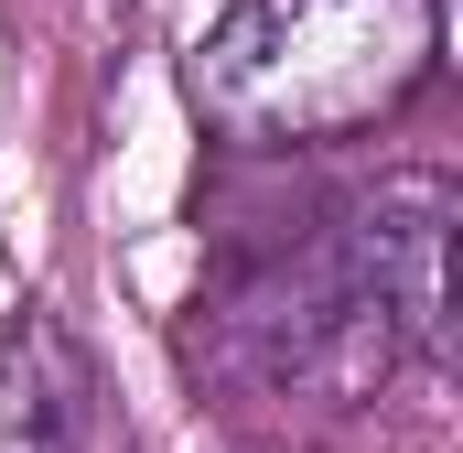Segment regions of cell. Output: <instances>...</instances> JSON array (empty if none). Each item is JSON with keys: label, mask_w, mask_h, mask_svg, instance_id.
<instances>
[{"label": "cell", "mask_w": 463, "mask_h": 453, "mask_svg": "<svg viewBox=\"0 0 463 453\" xmlns=\"http://www.w3.org/2000/svg\"><path fill=\"white\" fill-rule=\"evenodd\" d=\"M442 65V0H227L184 54V109L227 151L388 130Z\"/></svg>", "instance_id": "1"}, {"label": "cell", "mask_w": 463, "mask_h": 453, "mask_svg": "<svg viewBox=\"0 0 463 453\" xmlns=\"http://www.w3.org/2000/svg\"><path fill=\"white\" fill-rule=\"evenodd\" d=\"M345 270L388 303L399 345L442 356V248H453V184L442 173H377L335 226Z\"/></svg>", "instance_id": "2"}, {"label": "cell", "mask_w": 463, "mask_h": 453, "mask_svg": "<svg viewBox=\"0 0 463 453\" xmlns=\"http://www.w3.org/2000/svg\"><path fill=\"white\" fill-rule=\"evenodd\" d=\"M87 443V356L54 313L0 324V453H76Z\"/></svg>", "instance_id": "3"}]
</instances>
